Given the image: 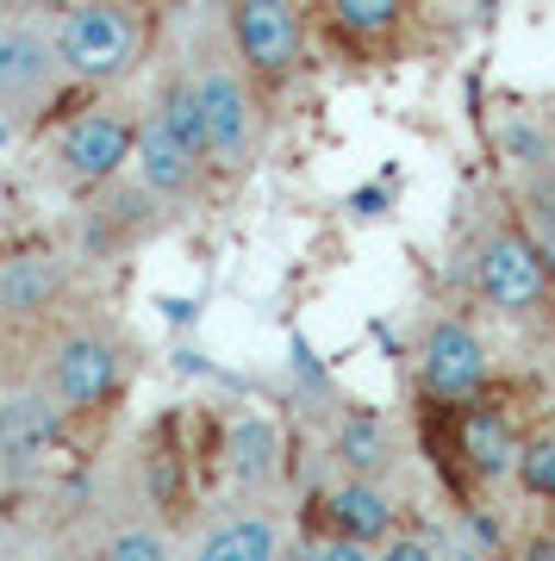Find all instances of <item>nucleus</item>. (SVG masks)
I'll return each instance as SVG.
<instances>
[{
	"instance_id": "2",
	"label": "nucleus",
	"mask_w": 555,
	"mask_h": 561,
	"mask_svg": "<svg viewBox=\"0 0 555 561\" xmlns=\"http://www.w3.org/2000/svg\"><path fill=\"white\" fill-rule=\"evenodd\" d=\"M188 69H194L200 106H206V144H213V169L218 181H238L250 175V162L262 150V88L250 76V62L231 50L225 25L218 32H200L188 44Z\"/></svg>"
},
{
	"instance_id": "25",
	"label": "nucleus",
	"mask_w": 555,
	"mask_h": 561,
	"mask_svg": "<svg viewBox=\"0 0 555 561\" xmlns=\"http://www.w3.org/2000/svg\"><path fill=\"white\" fill-rule=\"evenodd\" d=\"M0 250H7V219H0Z\"/></svg>"
},
{
	"instance_id": "22",
	"label": "nucleus",
	"mask_w": 555,
	"mask_h": 561,
	"mask_svg": "<svg viewBox=\"0 0 555 561\" xmlns=\"http://www.w3.org/2000/svg\"><path fill=\"white\" fill-rule=\"evenodd\" d=\"M63 0H0V13H32V20H50Z\"/></svg>"
},
{
	"instance_id": "17",
	"label": "nucleus",
	"mask_w": 555,
	"mask_h": 561,
	"mask_svg": "<svg viewBox=\"0 0 555 561\" xmlns=\"http://www.w3.org/2000/svg\"><path fill=\"white\" fill-rule=\"evenodd\" d=\"M94 549L106 561H162L175 556V530H169V518H125L113 530H100Z\"/></svg>"
},
{
	"instance_id": "23",
	"label": "nucleus",
	"mask_w": 555,
	"mask_h": 561,
	"mask_svg": "<svg viewBox=\"0 0 555 561\" xmlns=\"http://www.w3.org/2000/svg\"><path fill=\"white\" fill-rule=\"evenodd\" d=\"M13 542V512H7V500H0V549Z\"/></svg>"
},
{
	"instance_id": "26",
	"label": "nucleus",
	"mask_w": 555,
	"mask_h": 561,
	"mask_svg": "<svg viewBox=\"0 0 555 561\" xmlns=\"http://www.w3.org/2000/svg\"><path fill=\"white\" fill-rule=\"evenodd\" d=\"M306 7H318V0H306Z\"/></svg>"
},
{
	"instance_id": "9",
	"label": "nucleus",
	"mask_w": 555,
	"mask_h": 561,
	"mask_svg": "<svg viewBox=\"0 0 555 561\" xmlns=\"http://www.w3.org/2000/svg\"><path fill=\"white\" fill-rule=\"evenodd\" d=\"M494 387V356L480 331L462 312H437L424 331H418V393L431 405H462L480 400Z\"/></svg>"
},
{
	"instance_id": "6",
	"label": "nucleus",
	"mask_w": 555,
	"mask_h": 561,
	"mask_svg": "<svg viewBox=\"0 0 555 561\" xmlns=\"http://www.w3.org/2000/svg\"><path fill=\"white\" fill-rule=\"evenodd\" d=\"M132 157H138V113L120 106H81L50 138V162L76 194H100L106 181L132 175Z\"/></svg>"
},
{
	"instance_id": "24",
	"label": "nucleus",
	"mask_w": 555,
	"mask_h": 561,
	"mask_svg": "<svg viewBox=\"0 0 555 561\" xmlns=\"http://www.w3.org/2000/svg\"><path fill=\"white\" fill-rule=\"evenodd\" d=\"M468 7H475L480 20H494V13H499V0H468Z\"/></svg>"
},
{
	"instance_id": "14",
	"label": "nucleus",
	"mask_w": 555,
	"mask_h": 561,
	"mask_svg": "<svg viewBox=\"0 0 555 561\" xmlns=\"http://www.w3.org/2000/svg\"><path fill=\"white\" fill-rule=\"evenodd\" d=\"M331 461H338V474H394L399 468V443L394 431H387V419L381 412H343L338 424H331Z\"/></svg>"
},
{
	"instance_id": "16",
	"label": "nucleus",
	"mask_w": 555,
	"mask_h": 561,
	"mask_svg": "<svg viewBox=\"0 0 555 561\" xmlns=\"http://www.w3.org/2000/svg\"><path fill=\"white\" fill-rule=\"evenodd\" d=\"M225 468H231V481L243 493H262V486L281 474V437L269 419H243L231 424V437H225Z\"/></svg>"
},
{
	"instance_id": "3",
	"label": "nucleus",
	"mask_w": 555,
	"mask_h": 561,
	"mask_svg": "<svg viewBox=\"0 0 555 561\" xmlns=\"http://www.w3.org/2000/svg\"><path fill=\"white\" fill-rule=\"evenodd\" d=\"M468 275H475V300L487 312L512 324L550 319L555 312V268L543 256V243L531 238L524 213L518 219H494L475 238V256H468Z\"/></svg>"
},
{
	"instance_id": "19",
	"label": "nucleus",
	"mask_w": 555,
	"mask_h": 561,
	"mask_svg": "<svg viewBox=\"0 0 555 561\" xmlns=\"http://www.w3.org/2000/svg\"><path fill=\"white\" fill-rule=\"evenodd\" d=\"M518 493L555 505V424L524 431V449H518Z\"/></svg>"
},
{
	"instance_id": "13",
	"label": "nucleus",
	"mask_w": 555,
	"mask_h": 561,
	"mask_svg": "<svg viewBox=\"0 0 555 561\" xmlns=\"http://www.w3.org/2000/svg\"><path fill=\"white\" fill-rule=\"evenodd\" d=\"M132 175L157 194L162 206H188L194 194H206V181H213V162L194 157L188 144L169 131V125L144 106L138 113V157H132Z\"/></svg>"
},
{
	"instance_id": "21",
	"label": "nucleus",
	"mask_w": 555,
	"mask_h": 561,
	"mask_svg": "<svg viewBox=\"0 0 555 561\" xmlns=\"http://www.w3.org/2000/svg\"><path fill=\"white\" fill-rule=\"evenodd\" d=\"M381 556H399V561H431V556H456V537H443V530H406V524H399L394 537L381 542Z\"/></svg>"
},
{
	"instance_id": "5",
	"label": "nucleus",
	"mask_w": 555,
	"mask_h": 561,
	"mask_svg": "<svg viewBox=\"0 0 555 561\" xmlns=\"http://www.w3.org/2000/svg\"><path fill=\"white\" fill-rule=\"evenodd\" d=\"M76 88L69 62L57 50L50 20L32 13H0V113L7 119H38Z\"/></svg>"
},
{
	"instance_id": "7",
	"label": "nucleus",
	"mask_w": 555,
	"mask_h": 561,
	"mask_svg": "<svg viewBox=\"0 0 555 561\" xmlns=\"http://www.w3.org/2000/svg\"><path fill=\"white\" fill-rule=\"evenodd\" d=\"M225 38L262 88H287L306 62V0H225Z\"/></svg>"
},
{
	"instance_id": "1",
	"label": "nucleus",
	"mask_w": 555,
	"mask_h": 561,
	"mask_svg": "<svg viewBox=\"0 0 555 561\" xmlns=\"http://www.w3.org/2000/svg\"><path fill=\"white\" fill-rule=\"evenodd\" d=\"M157 0H63L50 13L57 50L76 88H120L157 50Z\"/></svg>"
},
{
	"instance_id": "4",
	"label": "nucleus",
	"mask_w": 555,
	"mask_h": 561,
	"mask_svg": "<svg viewBox=\"0 0 555 561\" xmlns=\"http://www.w3.org/2000/svg\"><path fill=\"white\" fill-rule=\"evenodd\" d=\"M38 381L57 393V405L76 424L106 419V412L120 405V393H125V343L113 337L100 319L57 324L50 343H44Z\"/></svg>"
},
{
	"instance_id": "18",
	"label": "nucleus",
	"mask_w": 555,
	"mask_h": 561,
	"mask_svg": "<svg viewBox=\"0 0 555 561\" xmlns=\"http://www.w3.org/2000/svg\"><path fill=\"white\" fill-rule=\"evenodd\" d=\"M325 7V20L350 32V38H387L399 20H406V7L412 0H318Z\"/></svg>"
},
{
	"instance_id": "8",
	"label": "nucleus",
	"mask_w": 555,
	"mask_h": 561,
	"mask_svg": "<svg viewBox=\"0 0 555 561\" xmlns=\"http://www.w3.org/2000/svg\"><path fill=\"white\" fill-rule=\"evenodd\" d=\"M69 412L57 393L32 375V381L0 387V481H38L44 461L69 443Z\"/></svg>"
},
{
	"instance_id": "15",
	"label": "nucleus",
	"mask_w": 555,
	"mask_h": 561,
	"mask_svg": "<svg viewBox=\"0 0 555 561\" xmlns=\"http://www.w3.org/2000/svg\"><path fill=\"white\" fill-rule=\"evenodd\" d=\"M281 524L269 512H231V518H218L213 530H200L194 537V556L200 561H275L281 556Z\"/></svg>"
},
{
	"instance_id": "20",
	"label": "nucleus",
	"mask_w": 555,
	"mask_h": 561,
	"mask_svg": "<svg viewBox=\"0 0 555 561\" xmlns=\"http://www.w3.org/2000/svg\"><path fill=\"white\" fill-rule=\"evenodd\" d=\"M524 225H531V238L543 243V256L555 268V169L524 175Z\"/></svg>"
},
{
	"instance_id": "10",
	"label": "nucleus",
	"mask_w": 555,
	"mask_h": 561,
	"mask_svg": "<svg viewBox=\"0 0 555 561\" xmlns=\"http://www.w3.org/2000/svg\"><path fill=\"white\" fill-rule=\"evenodd\" d=\"M69 287H76V256L57 243L0 250V324L7 331H44L63 312Z\"/></svg>"
},
{
	"instance_id": "11",
	"label": "nucleus",
	"mask_w": 555,
	"mask_h": 561,
	"mask_svg": "<svg viewBox=\"0 0 555 561\" xmlns=\"http://www.w3.org/2000/svg\"><path fill=\"white\" fill-rule=\"evenodd\" d=\"M450 412V456L475 486H518V449H524V431L512 424V412L499 400H462L443 405Z\"/></svg>"
},
{
	"instance_id": "12",
	"label": "nucleus",
	"mask_w": 555,
	"mask_h": 561,
	"mask_svg": "<svg viewBox=\"0 0 555 561\" xmlns=\"http://www.w3.org/2000/svg\"><path fill=\"white\" fill-rule=\"evenodd\" d=\"M318 524L338 542L381 549V542L406 524V512H399V493L381 481V474H338V481L318 493Z\"/></svg>"
}]
</instances>
